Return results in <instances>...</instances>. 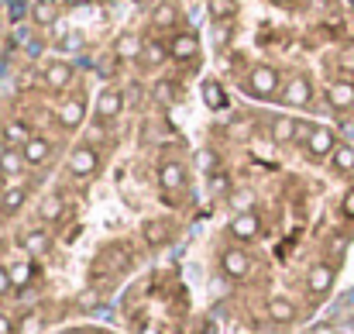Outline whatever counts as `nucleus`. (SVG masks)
<instances>
[{
    "mask_svg": "<svg viewBox=\"0 0 354 334\" xmlns=\"http://www.w3.org/2000/svg\"><path fill=\"white\" fill-rule=\"evenodd\" d=\"M275 90H279V73L272 66H255L248 73V80H244V93L248 97L268 100V97H275Z\"/></svg>",
    "mask_w": 354,
    "mask_h": 334,
    "instance_id": "f257e3e1",
    "label": "nucleus"
},
{
    "mask_svg": "<svg viewBox=\"0 0 354 334\" xmlns=\"http://www.w3.org/2000/svg\"><path fill=\"white\" fill-rule=\"evenodd\" d=\"M69 172L76 176V179H86V176H93L97 169H100V152L86 142V145H76L73 152H69Z\"/></svg>",
    "mask_w": 354,
    "mask_h": 334,
    "instance_id": "f03ea898",
    "label": "nucleus"
},
{
    "mask_svg": "<svg viewBox=\"0 0 354 334\" xmlns=\"http://www.w3.org/2000/svg\"><path fill=\"white\" fill-rule=\"evenodd\" d=\"M220 272L227 279H248L251 276V255L244 248H227L220 255Z\"/></svg>",
    "mask_w": 354,
    "mask_h": 334,
    "instance_id": "7ed1b4c3",
    "label": "nucleus"
},
{
    "mask_svg": "<svg viewBox=\"0 0 354 334\" xmlns=\"http://www.w3.org/2000/svg\"><path fill=\"white\" fill-rule=\"evenodd\" d=\"M121 111H124V93H121L117 87H107V90H100V97H97V107H93L97 121H117V118H121Z\"/></svg>",
    "mask_w": 354,
    "mask_h": 334,
    "instance_id": "20e7f679",
    "label": "nucleus"
},
{
    "mask_svg": "<svg viewBox=\"0 0 354 334\" xmlns=\"http://www.w3.org/2000/svg\"><path fill=\"white\" fill-rule=\"evenodd\" d=\"M333 276H337V269H333L330 262H316V265L306 269V289H309L313 296H323V293H330Z\"/></svg>",
    "mask_w": 354,
    "mask_h": 334,
    "instance_id": "39448f33",
    "label": "nucleus"
},
{
    "mask_svg": "<svg viewBox=\"0 0 354 334\" xmlns=\"http://www.w3.org/2000/svg\"><path fill=\"white\" fill-rule=\"evenodd\" d=\"M282 100H285L289 107H309V100H313V83H309V76H292V80L285 83V90H282Z\"/></svg>",
    "mask_w": 354,
    "mask_h": 334,
    "instance_id": "423d86ee",
    "label": "nucleus"
},
{
    "mask_svg": "<svg viewBox=\"0 0 354 334\" xmlns=\"http://www.w3.org/2000/svg\"><path fill=\"white\" fill-rule=\"evenodd\" d=\"M333 148H337V131L333 128H313V135H309V142H306V152L313 155V159H327V155H333Z\"/></svg>",
    "mask_w": 354,
    "mask_h": 334,
    "instance_id": "0eeeda50",
    "label": "nucleus"
},
{
    "mask_svg": "<svg viewBox=\"0 0 354 334\" xmlns=\"http://www.w3.org/2000/svg\"><path fill=\"white\" fill-rule=\"evenodd\" d=\"M158 186L165 193H182L186 190V169H182V162H176V159L162 162L158 166Z\"/></svg>",
    "mask_w": 354,
    "mask_h": 334,
    "instance_id": "6e6552de",
    "label": "nucleus"
},
{
    "mask_svg": "<svg viewBox=\"0 0 354 334\" xmlns=\"http://www.w3.org/2000/svg\"><path fill=\"white\" fill-rule=\"evenodd\" d=\"M258 231H261V217H258L255 210L234 214V221H231V234H234L237 241H251V238H258Z\"/></svg>",
    "mask_w": 354,
    "mask_h": 334,
    "instance_id": "1a4fd4ad",
    "label": "nucleus"
},
{
    "mask_svg": "<svg viewBox=\"0 0 354 334\" xmlns=\"http://www.w3.org/2000/svg\"><path fill=\"white\" fill-rule=\"evenodd\" d=\"M169 56H172L176 63L196 59V56H200V38H196V35H176V38L169 42Z\"/></svg>",
    "mask_w": 354,
    "mask_h": 334,
    "instance_id": "9d476101",
    "label": "nucleus"
},
{
    "mask_svg": "<svg viewBox=\"0 0 354 334\" xmlns=\"http://www.w3.org/2000/svg\"><path fill=\"white\" fill-rule=\"evenodd\" d=\"M83 118H86V104H83V97H69V100H62V107H59V124L62 128H80L83 124Z\"/></svg>",
    "mask_w": 354,
    "mask_h": 334,
    "instance_id": "9b49d317",
    "label": "nucleus"
},
{
    "mask_svg": "<svg viewBox=\"0 0 354 334\" xmlns=\"http://www.w3.org/2000/svg\"><path fill=\"white\" fill-rule=\"evenodd\" d=\"M327 100H330L333 111H351V107H354V83H347V80H333L330 90H327Z\"/></svg>",
    "mask_w": 354,
    "mask_h": 334,
    "instance_id": "f8f14e48",
    "label": "nucleus"
},
{
    "mask_svg": "<svg viewBox=\"0 0 354 334\" xmlns=\"http://www.w3.org/2000/svg\"><path fill=\"white\" fill-rule=\"evenodd\" d=\"M25 169H28V162H25V152H21V148L8 145L4 152H0V176L14 179V176H21Z\"/></svg>",
    "mask_w": 354,
    "mask_h": 334,
    "instance_id": "ddd939ff",
    "label": "nucleus"
},
{
    "mask_svg": "<svg viewBox=\"0 0 354 334\" xmlns=\"http://www.w3.org/2000/svg\"><path fill=\"white\" fill-rule=\"evenodd\" d=\"M73 83V63H49L45 66V87L49 90H66Z\"/></svg>",
    "mask_w": 354,
    "mask_h": 334,
    "instance_id": "4468645a",
    "label": "nucleus"
},
{
    "mask_svg": "<svg viewBox=\"0 0 354 334\" xmlns=\"http://www.w3.org/2000/svg\"><path fill=\"white\" fill-rule=\"evenodd\" d=\"M268 320H272V324H292V320H296V303H292L289 296H282V293L272 296V300H268Z\"/></svg>",
    "mask_w": 354,
    "mask_h": 334,
    "instance_id": "2eb2a0df",
    "label": "nucleus"
},
{
    "mask_svg": "<svg viewBox=\"0 0 354 334\" xmlns=\"http://www.w3.org/2000/svg\"><path fill=\"white\" fill-rule=\"evenodd\" d=\"M21 152H25V162H28V166H45V162H49V155H52V142H49V138H42V135H35Z\"/></svg>",
    "mask_w": 354,
    "mask_h": 334,
    "instance_id": "dca6fc26",
    "label": "nucleus"
},
{
    "mask_svg": "<svg viewBox=\"0 0 354 334\" xmlns=\"http://www.w3.org/2000/svg\"><path fill=\"white\" fill-rule=\"evenodd\" d=\"M296 131H299V121H296V118H275V121H272V128H268L272 142H279V145L296 142Z\"/></svg>",
    "mask_w": 354,
    "mask_h": 334,
    "instance_id": "f3484780",
    "label": "nucleus"
},
{
    "mask_svg": "<svg viewBox=\"0 0 354 334\" xmlns=\"http://www.w3.org/2000/svg\"><path fill=\"white\" fill-rule=\"evenodd\" d=\"M25 203H28V186H11V190H4V197H0V214L11 217V214H18Z\"/></svg>",
    "mask_w": 354,
    "mask_h": 334,
    "instance_id": "a211bd4d",
    "label": "nucleus"
},
{
    "mask_svg": "<svg viewBox=\"0 0 354 334\" xmlns=\"http://www.w3.org/2000/svg\"><path fill=\"white\" fill-rule=\"evenodd\" d=\"M21 245H25V252H28V255H45V252H49V245H52V238H49V231H45V227H32V231H25V234H21Z\"/></svg>",
    "mask_w": 354,
    "mask_h": 334,
    "instance_id": "6ab92c4d",
    "label": "nucleus"
},
{
    "mask_svg": "<svg viewBox=\"0 0 354 334\" xmlns=\"http://www.w3.org/2000/svg\"><path fill=\"white\" fill-rule=\"evenodd\" d=\"M141 52H145V42H141L138 35H121L117 45H114V56H117V59H141Z\"/></svg>",
    "mask_w": 354,
    "mask_h": 334,
    "instance_id": "aec40b11",
    "label": "nucleus"
},
{
    "mask_svg": "<svg viewBox=\"0 0 354 334\" xmlns=\"http://www.w3.org/2000/svg\"><path fill=\"white\" fill-rule=\"evenodd\" d=\"M4 138H8V145H14V148H25V145L35 138V131H32L25 121H8V128H4Z\"/></svg>",
    "mask_w": 354,
    "mask_h": 334,
    "instance_id": "412c9836",
    "label": "nucleus"
},
{
    "mask_svg": "<svg viewBox=\"0 0 354 334\" xmlns=\"http://www.w3.org/2000/svg\"><path fill=\"white\" fill-rule=\"evenodd\" d=\"M62 214H66V200H62L59 193H49V197L42 200V207H38V217H42L45 224L62 221Z\"/></svg>",
    "mask_w": 354,
    "mask_h": 334,
    "instance_id": "4be33fe9",
    "label": "nucleus"
},
{
    "mask_svg": "<svg viewBox=\"0 0 354 334\" xmlns=\"http://www.w3.org/2000/svg\"><path fill=\"white\" fill-rule=\"evenodd\" d=\"M330 166H333V172L351 176V172H354V148H351V145H337L333 155H330Z\"/></svg>",
    "mask_w": 354,
    "mask_h": 334,
    "instance_id": "5701e85b",
    "label": "nucleus"
},
{
    "mask_svg": "<svg viewBox=\"0 0 354 334\" xmlns=\"http://www.w3.org/2000/svg\"><path fill=\"white\" fill-rule=\"evenodd\" d=\"M179 21V8L172 4V0H162V4L152 11V25L155 28H172Z\"/></svg>",
    "mask_w": 354,
    "mask_h": 334,
    "instance_id": "b1692460",
    "label": "nucleus"
},
{
    "mask_svg": "<svg viewBox=\"0 0 354 334\" xmlns=\"http://www.w3.org/2000/svg\"><path fill=\"white\" fill-rule=\"evenodd\" d=\"M141 238H145V245H152V248L165 245V238H169L165 221H145V224H141Z\"/></svg>",
    "mask_w": 354,
    "mask_h": 334,
    "instance_id": "393cba45",
    "label": "nucleus"
},
{
    "mask_svg": "<svg viewBox=\"0 0 354 334\" xmlns=\"http://www.w3.org/2000/svg\"><path fill=\"white\" fill-rule=\"evenodd\" d=\"M169 59V45H162V42H145V52H141V63L145 66H162Z\"/></svg>",
    "mask_w": 354,
    "mask_h": 334,
    "instance_id": "a878e982",
    "label": "nucleus"
},
{
    "mask_svg": "<svg viewBox=\"0 0 354 334\" xmlns=\"http://www.w3.org/2000/svg\"><path fill=\"white\" fill-rule=\"evenodd\" d=\"M203 97H206V107H210V111H224V107H227V97H224V90H220L217 80H206V83H203Z\"/></svg>",
    "mask_w": 354,
    "mask_h": 334,
    "instance_id": "bb28decb",
    "label": "nucleus"
},
{
    "mask_svg": "<svg viewBox=\"0 0 354 334\" xmlns=\"http://www.w3.org/2000/svg\"><path fill=\"white\" fill-rule=\"evenodd\" d=\"M56 4L52 0H38V4L32 8V18H35V25H42V28H49V25H56Z\"/></svg>",
    "mask_w": 354,
    "mask_h": 334,
    "instance_id": "cd10ccee",
    "label": "nucleus"
},
{
    "mask_svg": "<svg viewBox=\"0 0 354 334\" xmlns=\"http://www.w3.org/2000/svg\"><path fill=\"white\" fill-rule=\"evenodd\" d=\"M206 11H210L213 21H231L237 4H234V0H206Z\"/></svg>",
    "mask_w": 354,
    "mask_h": 334,
    "instance_id": "c85d7f7f",
    "label": "nucleus"
},
{
    "mask_svg": "<svg viewBox=\"0 0 354 334\" xmlns=\"http://www.w3.org/2000/svg\"><path fill=\"white\" fill-rule=\"evenodd\" d=\"M11 279H14V289L32 286V279H35V265H32V262H18V265H11Z\"/></svg>",
    "mask_w": 354,
    "mask_h": 334,
    "instance_id": "c756f323",
    "label": "nucleus"
},
{
    "mask_svg": "<svg viewBox=\"0 0 354 334\" xmlns=\"http://www.w3.org/2000/svg\"><path fill=\"white\" fill-rule=\"evenodd\" d=\"M42 327H45V317H42V313H25V317L18 320V331H14V334H42Z\"/></svg>",
    "mask_w": 354,
    "mask_h": 334,
    "instance_id": "7c9ffc66",
    "label": "nucleus"
},
{
    "mask_svg": "<svg viewBox=\"0 0 354 334\" xmlns=\"http://www.w3.org/2000/svg\"><path fill=\"white\" fill-rule=\"evenodd\" d=\"M196 166H200L203 172H210V176H213V172H217V166H220V159H217V152H213V148H200V152H196Z\"/></svg>",
    "mask_w": 354,
    "mask_h": 334,
    "instance_id": "2f4dec72",
    "label": "nucleus"
},
{
    "mask_svg": "<svg viewBox=\"0 0 354 334\" xmlns=\"http://www.w3.org/2000/svg\"><path fill=\"white\" fill-rule=\"evenodd\" d=\"M155 100L169 107V104L176 100V83H172V80H158V83H155Z\"/></svg>",
    "mask_w": 354,
    "mask_h": 334,
    "instance_id": "473e14b6",
    "label": "nucleus"
},
{
    "mask_svg": "<svg viewBox=\"0 0 354 334\" xmlns=\"http://www.w3.org/2000/svg\"><path fill=\"white\" fill-rule=\"evenodd\" d=\"M8 293H14V279L8 265H0V296H8Z\"/></svg>",
    "mask_w": 354,
    "mask_h": 334,
    "instance_id": "72a5a7b5",
    "label": "nucleus"
},
{
    "mask_svg": "<svg viewBox=\"0 0 354 334\" xmlns=\"http://www.w3.org/2000/svg\"><path fill=\"white\" fill-rule=\"evenodd\" d=\"M210 190H213V193H227V190H231V179H227L224 172H213V176H210Z\"/></svg>",
    "mask_w": 354,
    "mask_h": 334,
    "instance_id": "f704fd0d",
    "label": "nucleus"
},
{
    "mask_svg": "<svg viewBox=\"0 0 354 334\" xmlns=\"http://www.w3.org/2000/svg\"><path fill=\"white\" fill-rule=\"evenodd\" d=\"M340 210H344V217H347V221H354V186L344 193V200H340Z\"/></svg>",
    "mask_w": 354,
    "mask_h": 334,
    "instance_id": "c9c22d12",
    "label": "nucleus"
},
{
    "mask_svg": "<svg viewBox=\"0 0 354 334\" xmlns=\"http://www.w3.org/2000/svg\"><path fill=\"white\" fill-rule=\"evenodd\" d=\"M18 331V320H11L8 313H0V334H14Z\"/></svg>",
    "mask_w": 354,
    "mask_h": 334,
    "instance_id": "e433bc0d",
    "label": "nucleus"
},
{
    "mask_svg": "<svg viewBox=\"0 0 354 334\" xmlns=\"http://www.w3.org/2000/svg\"><path fill=\"white\" fill-rule=\"evenodd\" d=\"M309 334H337V324H316L309 327Z\"/></svg>",
    "mask_w": 354,
    "mask_h": 334,
    "instance_id": "4c0bfd02",
    "label": "nucleus"
},
{
    "mask_svg": "<svg viewBox=\"0 0 354 334\" xmlns=\"http://www.w3.org/2000/svg\"><path fill=\"white\" fill-rule=\"evenodd\" d=\"M234 203H237V207H241V210H237V214H244V207H248V203H251V193H237V197H234Z\"/></svg>",
    "mask_w": 354,
    "mask_h": 334,
    "instance_id": "58836bf2",
    "label": "nucleus"
},
{
    "mask_svg": "<svg viewBox=\"0 0 354 334\" xmlns=\"http://www.w3.org/2000/svg\"><path fill=\"white\" fill-rule=\"evenodd\" d=\"M337 334H354V320H344V324H337Z\"/></svg>",
    "mask_w": 354,
    "mask_h": 334,
    "instance_id": "ea45409f",
    "label": "nucleus"
},
{
    "mask_svg": "<svg viewBox=\"0 0 354 334\" xmlns=\"http://www.w3.org/2000/svg\"><path fill=\"white\" fill-rule=\"evenodd\" d=\"M80 45H83L80 35H69V38H66V49H80Z\"/></svg>",
    "mask_w": 354,
    "mask_h": 334,
    "instance_id": "a19ab883",
    "label": "nucleus"
},
{
    "mask_svg": "<svg viewBox=\"0 0 354 334\" xmlns=\"http://www.w3.org/2000/svg\"><path fill=\"white\" fill-rule=\"evenodd\" d=\"M66 334H93V331H86V327H73V331H66Z\"/></svg>",
    "mask_w": 354,
    "mask_h": 334,
    "instance_id": "79ce46f5",
    "label": "nucleus"
}]
</instances>
